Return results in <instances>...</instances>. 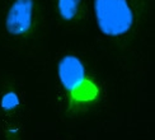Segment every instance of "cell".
<instances>
[{"instance_id":"277c9868","label":"cell","mask_w":155,"mask_h":140,"mask_svg":"<svg viewBox=\"0 0 155 140\" xmlns=\"http://www.w3.org/2000/svg\"><path fill=\"white\" fill-rule=\"evenodd\" d=\"M60 22L66 25H80L88 17V0H52Z\"/></svg>"},{"instance_id":"5b68a950","label":"cell","mask_w":155,"mask_h":140,"mask_svg":"<svg viewBox=\"0 0 155 140\" xmlns=\"http://www.w3.org/2000/svg\"><path fill=\"white\" fill-rule=\"evenodd\" d=\"M22 107V99L15 89H5L0 95V111L5 115H14Z\"/></svg>"},{"instance_id":"3957f363","label":"cell","mask_w":155,"mask_h":140,"mask_svg":"<svg viewBox=\"0 0 155 140\" xmlns=\"http://www.w3.org/2000/svg\"><path fill=\"white\" fill-rule=\"evenodd\" d=\"M43 23L40 0H9L4 12L5 35L18 43L36 41Z\"/></svg>"},{"instance_id":"7a4b0ae2","label":"cell","mask_w":155,"mask_h":140,"mask_svg":"<svg viewBox=\"0 0 155 140\" xmlns=\"http://www.w3.org/2000/svg\"><path fill=\"white\" fill-rule=\"evenodd\" d=\"M56 73L69 116L81 115L99 102L102 87L79 55L64 54L57 61Z\"/></svg>"},{"instance_id":"6da1fadb","label":"cell","mask_w":155,"mask_h":140,"mask_svg":"<svg viewBox=\"0 0 155 140\" xmlns=\"http://www.w3.org/2000/svg\"><path fill=\"white\" fill-rule=\"evenodd\" d=\"M151 0H93L95 24L113 43L127 45L143 29Z\"/></svg>"}]
</instances>
